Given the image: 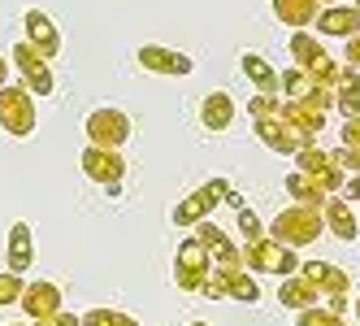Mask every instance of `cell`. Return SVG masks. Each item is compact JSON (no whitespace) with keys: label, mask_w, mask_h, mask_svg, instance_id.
<instances>
[{"label":"cell","mask_w":360,"mask_h":326,"mask_svg":"<svg viewBox=\"0 0 360 326\" xmlns=\"http://www.w3.org/2000/svg\"><path fill=\"white\" fill-rule=\"evenodd\" d=\"M269 235L278 244H287V248H295V253H300V248H308L313 239L326 235V213L313 209V205H291V209H282L269 222Z\"/></svg>","instance_id":"1"},{"label":"cell","mask_w":360,"mask_h":326,"mask_svg":"<svg viewBox=\"0 0 360 326\" xmlns=\"http://www.w3.org/2000/svg\"><path fill=\"white\" fill-rule=\"evenodd\" d=\"M239 253H243V270H252V274H278V279H291V274L300 270V253L287 248V244H278L274 235L248 239Z\"/></svg>","instance_id":"2"},{"label":"cell","mask_w":360,"mask_h":326,"mask_svg":"<svg viewBox=\"0 0 360 326\" xmlns=\"http://www.w3.org/2000/svg\"><path fill=\"white\" fill-rule=\"evenodd\" d=\"M209 279H213V253L195 235H187L174 248V287L178 291H204Z\"/></svg>","instance_id":"3"},{"label":"cell","mask_w":360,"mask_h":326,"mask_svg":"<svg viewBox=\"0 0 360 326\" xmlns=\"http://www.w3.org/2000/svg\"><path fill=\"white\" fill-rule=\"evenodd\" d=\"M35 96L27 87H18V83H5L0 87V131L13 135V139H31L35 135Z\"/></svg>","instance_id":"4"},{"label":"cell","mask_w":360,"mask_h":326,"mask_svg":"<svg viewBox=\"0 0 360 326\" xmlns=\"http://www.w3.org/2000/svg\"><path fill=\"white\" fill-rule=\"evenodd\" d=\"M83 135H87L91 148H122L126 139L135 135V131H131V113L117 109V105H100V109L87 113Z\"/></svg>","instance_id":"5"},{"label":"cell","mask_w":360,"mask_h":326,"mask_svg":"<svg viewBox=\"0 0 360 326\" xmlns=\"http://www.w3.org/2000/svg\"><path fill=\"white\" fill-rule=\"evenodd\" d=\"M230 192H235V187H230L226 179H209L204 187H195L187 200H178L174 213H169V222H174V227H187V231H191V227H200V222H209V213L221 205Z\"/></svg>","instance_id":"6"},{"label":"cell","mask_w":360,"mask_h":326,"mask_svg":"<svg viewBox=\"0 0 360 326\" xmlns=\"http://www.w3.org/2000/svg\"><path fill=\"white\" fill-rule=\"evenodd\" d=\"M13 70L22 74V87H27L31 96H53V92H57L53 61H48L35 44H27V39L13 44Z\"/></svg>","instance_id":"7"},{"label":"cell","mask_w":360,"mask_h":326,"mask_svg":"<svg viewBox=\"0 0 360 326\" xmlns=\"http://www.w3.org/2000/svg\"><path fill=\"white\" fill-rule=\"evenodd\" d=\"M291 61L300 65V70H308L313 79H321V83H339V74H343V65L334 61L326 48L317 44V35L313 31H291Z\"/></svg>","instance_id":"8"},{"label":"cell","mask_w":360,"mask_h":326,"mask_svg":"<svg viewBox=\"0 0 360 326\" xmlns=\"http://www.w3.org/2000/svg\"><path fill=\"white\" fill-rule=\"evenodd\" d=\"M278 79H282V100H300V105H313V109H321V113L334 109V87L321 83V79H313L308 70L291 65L287 74H278Z\"/></svg>","instance_id":"9"},{"label":"cell","mask_w":360,"mask_h":326,"mask_svg":"<svg viewBox=\"0 0 360 326\" xmlns=\"http://www.w3.org/2000/svg\"><path fill=\"white\" fill-rule=\"evenodd\" d=\"M79 165H83V174L91 183H100V187H109V192H117L122 187V179H126V157H122V148H83V157H79Z\"/></svg>","instance_id":"10"},{"label":"cell","mask_w":360,"mask_h":326,"mask_svg":"<svg viewBox=\"0 0 360 326\" xmlns=\"http://www.w3.org/2000/svg\"><path fill=\"white\" fill-rule=\"evenodd\" d=\"M135 61L148 70V74H165V79H187V74L195 70V61L187 53H178V48H165V44H143Z\"/></svg>","instance_id":"11"},{"label":"cell","mask_w":360,"mask_h":326,"mask_svg":"<svg viewBox=\"0 0 360 326\" xmlns=\"http://www.w3.org/2000/svg\"><path fill=\"white\" fill-rule=\"evenodd\" d=\"M204 296H209V300H239V305H256V300H261V283H256L252 270L213 274V279L204 283Z\"/></svg>","instance_id":"12"},{"label":"cell","mask_w":360,"mask_h":326,"mask_svg":"<svg viewBox=\"0 0 360 326\" xmlns=\"http://www.w3.org/2000/svg\"><path fill=\"white\" fill-rule=\"evenodd\" d=\"M252 131H256V139H261L269 153H278V157H300L304 148H308V139H304L300 131H291L282 118H256Z\"/></svg>","instance_id":"13"},{"label":"cell","mask_w":360,"mask_h":326,"mask_svg":"<svg viewBox=\"0 0 360 326\" xmlns=\"http://www.w3.org/2000/svg\"><path fill=\"white\" fill-rule=\"evenodd\" d=\"M295 170L308 174V179H317L330 196L347 183V179H343V170H339V161H334V153H326V148H317V144H308L304 153L295 157Z\"/></svg>","instance_id":"14"},{"label":"cell","mask_w":360,"mask_h":326,"mask_svg":"<svg viewBox=\"0 0 360 326\" xmlns=\"http://www.w3.org/2000/svg\"><path fill=\"white\" fill-rule=\"evenodd\" d=\"M300 274L321 291V305L330 296H347L352 291V274L343 265H334V261H300Z\"/></svg>","instance_id":"15"},{"label":"cell","mask_w":360,"mask_h":326,"mask_svg":"<svg viewBox=\"0 0 360 326\" xmlns=\"http://www.w3.org/2000/svg\"><path fill=\"white\" fill-rule=\"evenodd\" d=\"M22 309H27L31 322L57 318V313H61V287H57V283H48V279H31L27 291H22Z\"/></svg>","instance_id":"16"},{"label":"cell","mask_w":360,"mask_h":326,"mask_svg":"<svg viewBox=\"0 0 360 326\" xmlns=\"http://www.w3.org/2000/svg\"><path fill=\"white\" fill-rule=\"evenodd\" d=\"M22 27H27V44H35L48 61L61 53V31H57V22L48 18L44 9H27V13H22Z\"/></svg>","instance_id":"17"},{"label":"cell","mask_w":360,"mask_h":326,"mask_svg":"<svg viewBox=\"0 0 360 326\" xmlns=\"http://www.w3.org/2000/svg\"><path fill=\"white\" fill-rule=\"evenodd\" d=\"M278 118L287 122L291 131H300L308 144H317V135L326 131V113H321V109H313V105H300V100H282Z\"/></svg>","instance_id":"18"},{"label":"cell","mask_w":360,"mask_h":326,"mask_svg":"<svg viewBox=\"0 0 360 326\" xmlns=\"http://www.w3.org/2000/svg\"><path fill=\"white\" fill-rule=\"evenodd\" d=\"M313 27L321 35H334V39H352V35H360V9L356 5H326Z\"/></svg>","instance_id":"19"},{"label":"cell","mask_w":360,"mask_h":326,"mask_svg":"<svg viewBox=\"0 0 360 326\" xmlns=\"http://www.w3.org/2000/svg\"><path fill=\"white\" fill-rule=\"evenodd\" d=\"M278 305H287L291 313H304V309H317V305H321V291L295 270L291 279H282V287H278Z\"/></svg>","instance_id":"20"},{"label":"cell","mask_w":360,"mask_h":326,"mask_svg":"<svg viewBox=\"0 0 360 326\" xmlns=\"http://www.w3.org/2000/svg\"><path fill=\"white\" fill-rule=\"evenodd\" d=\"M230 122H235V100H230L226 92H209L200 100V127L204 131L221 135V131H230Z\"/></svg>","instance_id":"21"},{"label":"cell","mask_w":360,"mask_h":326,"mask_svg":"<svg viewBox=\"0 0 360 326\" xmlns=\"http://www.w3.org/2000/svg\"><path fill=\"white\" fill-rule=\"evenodd\" d=\"M269 9H274V18L282 22V27L304 31V27H313V22H317L321 0H269Z\"/></svg>","instance_id":"22"},{"label":"cell","mask_w":360,"mask_h":326,"mask_svg":"<svg viewBox=\"0 0 360 326\" xmlns=\"http://www.w3.org/2000/svg\"><path fill=\"white\" fill-rule=\"evenodd\" d=\"M321 213H326V231L334 235V239H356V231H360V222H356V209H352V200H326L321 205Z\"/></svg>","instance_id":"23"},{"label":"cell","mask_w":360,"mask_h":326,"mask_svg":"<svg viewBox=\"0 0 360 326\" xmlns=\"http://www.w3.org/2000/svg\"><path fill=\"white\" fill-rule=\"evenodd\" d=\"M239 65H243V79H248L256 92H261V96H278V92H282V79L274 74V65H269L261 53H243Z\"/></svg>","instance_id":"24"},{"label":"cell","mask_w":360,"mask_h":326,"mask_svg":"<svg viewBox=\"0 0 360 326\" xmlns=\"http://www.w3.org/2000/svg\"><path fill=\"white\" fill-rule=\"evenodd\" d=\"M31 261H35V235H31L27 222H13V227H9V270L27 274Z\"/></svg>","instance_id":"25"},{"label":"cell","mask_w":360,"mask_h":326,"mask_svg":"<svg viewBox=\"0 0 360 326\" xmlns=\"http://www.w3.org/2000/svg\"><path fill=\"white\" fill-rule=\"evenodd\" d=\"M287 192H291V200H295V205H313V209H321L326 200H330V192H326L317 179H308V174H300V170H291V174H287Z\"/></svg>","instance_id":"26"},{"label":"cell","mask_w":360,"mask_h":326,"mask_svg":"<svg viewBox=\"0 0 360 326\" xmlns=\"http://www.w3.org/2000/svg\"><path fill=\"white\" fill-rule=\"evenodd\" d=\"M334 105L343 109V118H356L360 113V74L343 65L339 74V83H334Z\"/></svg>","instance_id":"27"},{"label":"cell","mask_w":360,"mask_h":326,"mask_svg":"<svg viewBox=\"0 0 360 326\" xmlns=\"http://www.w3.org/2000/svg\"><path fill=\"white\" fill-rule=\"evenodd\" d=\"M83 326H139V322L131 313H122V309H87Z\"/></svg>","instance_id":"28"},{"label":"cell","mask_w":360,"mask_h":326,"mask_svg":"<svg viewBox=\"0 0 360 326\" xmlns=\"http://www.w3.org/2000/svg\"><path fill=\"white\" fill-rule=\"evenodd\" d=\"M22 291H27V279L13 270H0V305H22Z\"/></svg>","instance_id":"29"},{"label":"cell","mask_w":360,"mask_h":326,"mask_svg":"<svg viewBox=\"0 0 360 326\" xmlns=\"http://www.w3.org/2000/svg\"><path fill=\"white\" fill-rule=\"evenodd\" d=\"M295 326H347L339 313H330L326 305H317V309H304V313H295Z\"/></svg>","instance_id":"30"},{"label":"cell","mask_w":360,"mask_h":326,"mask_svg":"<svg viewBox=\"0 0 360 326\" xmlns=\"http://www.w3.org/2000/svg\"><path fill=\"white\" fill-rule=\"evenodd\" d=\"M278 109H282V96H261V92H256V96L248 100L252 122H256V118H278Z\"/></svg>","instance_id":"31"},{"label":"cell","mask_w":360,"mask_h":326,"mask_svg":"<svg viewBox=\"0 0 360 326\" xmlns=\"http://www.w3.org/2000/svg\"><path fill=\"white\" fill-rule=\"evenodd\" d=\"M239 235H243V239H265V235H269V231H265V222L256 218L248 205L239 209Z\"/></svg>","instance_id":"32"},{"label":"cell","mask_w":360,"mask_h":326,"mask_svg":"<svg viewBox=\"0 0 360 326\" xmlns=\"http://www.w3.org/2000/svg\"><path fill=\"white\" fill-rule=\"evenodd\" d=\"M191 231H195V239H200L204 248H209V253H213V248H221V244L230 239L221 227H213V222H200V227H191Z\"/></svg>","instance_id":"33"},{"label":"cell","mask_w":360,"mask_h":326,"mask_svg":"<svg viewBox=\"0 0 360 326\" xmlns=\"http://www.w3.org/2000/svg\"><path fill=\"white\" fill-rule=\"evenodd\" d=\"M334 161H339L343 174H347V170L360 174V148H343V144H339V148H334Z\"/></svg>","instance_id":"34"},{"label":"cell","mask_w":360,"mask_h":326,"mask_svg":"<svg viewBox=\"0 0 360 326\" xmlns=\"http://www.w3.org/2000/svg\"><path fill=\"white\" fill-rule=\"evenodd\" d=\"M343 148H360V113L343 122Z\"/></svg>","instance_id":"35"},{"label":"cell","mask_w":360,"mask_h":326,"mask_svg":"<svg viewBox=\"0 0 360 326\" xmlns=\"http://www.w3.org/2000/svg\"><path fill=\"white\" fill-rule=\"evenodd\" d=\"M343 65L360 74V35H352V39H347V53H343Z\"/></svg>","instance_id":"36"},{"label":"cell","mask_w":360,"mask_h":326,"mask_svg":"<svg viewBox=\"0 0 360 326\" xmlns=\"http://www.w3.org/2000/svg\"><path fill=\"white\" fill-rule=\"evenodd\" d=\"M326 309H330V313H339V318H343V313H347L352 305H347V296H330V300H326Z\"/></svg>","instance_id":"37"},{"label":"cell","mask_w":360,"mask_h":326,"mask_svg":"<svg viewBox=\"0 0 360 326\" xmlns=\"http://www.w3.org/2000/svg\"><path fill=\"white\" fill-rule=\"evenodd\" d=\"M343 192H347L343 200H360V174H352V179L343 183Z\"/></svg>","instance_id":"38"},{"label":"cell","mask_w":360,"mask_h":326,"mask_svg":"<svg viewBox=\"0 0 360 326\" xmlns=\"http://www.w3.org/2000/svg\"><path fill=\"white\" fill-rule=\"evenodd\" d=\"M9 83V57H0V87Z\"/></svg>","instance_id":"39"},{"label":"cell","mask_w":360,"mask_h":326,"mask_svg":"<svg viewBox=\"0 0 360 326\" xmlns=\"http://www.w3.org/2000/svg\"><path fill=\"white\" fill-rule=\"evenodd\" d=\"M356 322H360V300H356Z\"/></svg>","instance_id":"40"},{"label":"cell","mask_w":360,"mask_h":326,"mask_svg":"<svg viewBox=\"0 0 360 326\" xmlns=\"http://www.w3.org/2000/svg\"><path fill=\"white\" fill-rule=\"evenodd\" d=\"M187 326H209V322H187Z\"/></svg>","instance_id":"41"},{"label":"cell","mask_w":360,"mask_h":326,"mask_svg":"<svg viewBox=\"0 0 360 326\" xmlns=\"http://www.w3.org/2000/svg\"><path fill=\"white\" fill-rule=\"evenodd\" d=\"M321 5H334V0H321Z\"/></svg>","instance_id":"42"},{"label":"cell","mask_w":360,"mask_h":326,"mask_svg":"<svg viewBox=\"0 0 360 326\" xmlns=\"http://www.w3.org/2000/svg\"><path fill=\"white\" fill-rule=\"evenodd\" d=\"M356 9H360V0H356Z\"/></svg>","instance_id":"43"}]
</instances>
